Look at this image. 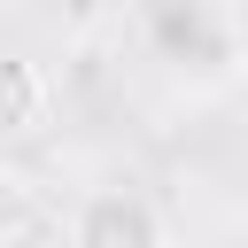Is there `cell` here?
<instances>
[{
	"mask_svg": "<svg viewBox=\"0 0 248 248\" xmlns=\"http://www.w3.org/2000/svg\"><path fill=\"white\" fill-rule=\"evenodd\" d=\"M70 248H170V225L140 186H93L70 209Z\"/></svg>",
	"mask_w": 248,
	"mask_h": 248,
	"instance_id": "cell-1",
	"label": "cell"
},
{
	"mask_svg": "<svg viewBox=\"0 0 248 248\" xmlns=\"http://www.w3.org/2000/svg\"><path fill=\"white\" fill-rule=\"evenodd\" d=\"M46 101H54L46 70H39L31 54H0V147H8V140H31V132L46 124Z\"/></svg>",
	"mask_w": 248,
	"mask_h": 248,
	"instance_id": "cell-2",
	"label": "cell"
},
{
	"mask_svg": "<svg viewBox=\"0 0 248 248\" xmlns=\"http://www.w3.org/2000/svg\"><path fill=\"white\" fill-rule=\"evenodd\" d=\"M31 217H39V202H31V178L0 170V248H16V240L31 232Z\"/></svg>",
	"mask_w": 248,
	"mask_h": 248,
	"instance_id": "cell-3",
	"label": "cell"
}]
</instances>
